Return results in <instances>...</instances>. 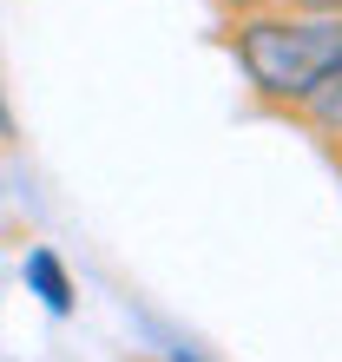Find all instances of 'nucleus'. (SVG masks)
<instances>
[{
  "mask_svg": "<svg viewBox=\"0 0 342 362\" xmlns=\"http://www.w3.org/2000/svg\"><path fill=\"white\" fill-rule=\"evenodd\" d=\"M230 47L264 99L316 105L342 79V13H256Z\"/></svg>",
  "mask_w": 342,
  "mask_h": 362,
  "instance_id": "f257e3e1",
  "label": "nucleus"
},
{
  "mask_svg": "<svg viewBox=\"0 0 342 362\" xmlns=\"http://www.w3.org/2000/svg\"><path fill=\"white\" fill-rule=\"evenodd\" d=\"M27 284L40 290V303H47L53 316H66V310H73V284H66V270H59L53 250H27Z\"/></svg>",
  "mask_w": 342,
  "mask_h": 362,
  "instance_id": "f03ea898",
  "label": "nucleus"
},
{
  "mask_svg": "<svg viewBox=\"0 0 342 362\" xmlns=\"http://www.w3.org/2000/svg\"><path fill=\"white\" fill-rule=\"evenodd\" d=\"M303 13H342V0H303Z\"/></svg>",
  "mask_w": 342,
  "mask_h": 362,
  "instance_id": "7ed1b4c3",
  "label": "nucleus"
},
{
  "mask_svg": "<svg viewBox=\"0 0 342 362\" xmlns=\"http://www.w3.org/2000/svg\"><path fill=\"white\" fill-rule=\"evenodd\" d=\"M224 7H244L250 13V7H270V0H224Z\"/></svg>",
  "mask_w": 342,
  "mask_h": 362,
  "instance_id": "20e7f679",
  "label": "nucleus"
}]
</instances>
